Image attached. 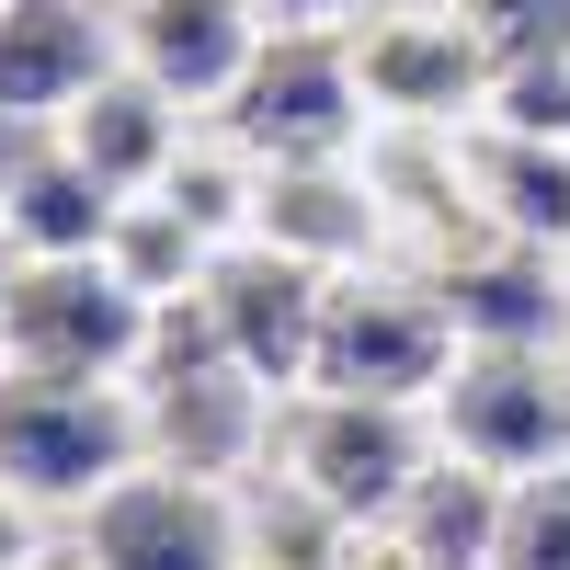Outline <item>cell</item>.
<instances>
[{"instance_id":"obj_1","label":"cell","mask_w":570,"mask_h":570,"mask_svg":"<svg viewBox=\"0 0 570 570\" xmlns=\"http://www.w3.org/2000/svg\"><path fill=\"white\" fill-rule=\"evenodd\" d=\"M137 468H149L137 376H12L0 365V491H23L35 513H91Z\"/></svg>"},{"instance_id":"obj_2","label":"cell","mask_w":570,"mask_h":570,"mask_svg":"<svg viewBox=\"0 0 570 570\" xmlns=\"http://www.w3.org/2000/svg\"><path fill=\"white\" fill-rule=\"evenodd\" d=\"M434 411H400V400H343V389H297L274 411V480L308 491L320 513L343 525H389V513L434 480Z\"/></svg>"},{"instance_id":"obj_3","label":"cell","mask_w":570,"mask_h":570,"mask_svg":"<svg viewBox=\"0 0 570 570\" xmlns=\"http://www.w3.org/2000/svg\"><path fill=\"white\" fill-rule=\"evenodd\" d=\"M456 354H468V343H456V320H445V297H434V274H422V263H365V274H331L308 389L434 411V389L456 376Z\"/></svg>"},{"instance_id":"obj_4","label":"cell","mask_w":570,"mask_h":570,"mask_svg":"<svg viewBox=\"0 0 570 570\" xmlns=\"http://www.w3.org/2000/svg\"><path fill=\"white\" fill-rule=\"evenodd\" d=\"M217 126L240 137L263 171H297V160H365L376 104L354 80V23H274L252 80L217 104Z\"/></svg>"},{"instance_id":"obj_5","label":"cell","mask_w":570,"mask_h":570,"mask_svg":"<svg viewBox=\"0 0 570 570\" xmlns=\"http://www.w3.org/2000/svg\"><path fill=\"white\" fill-rule=\"evenodd\" d=\"M354 80L376 126H422V137H456L491 115L502 91V58L491 35L456 12V0H365L354 12Z\"/></svg>"},{"instance_id":"obj_6","label":"cell","mask_w":570,"mask_h":570,"mask_svg":"<svg viewBox=\"0 0 570 570\" xmlns=\"http://www.w3.org/2000/svg\"><path fill=\"white\" fill-rule=\"evenodd\" d=\"M149 343H160V308L115 263H12V297H0L12 376H137Z\"/></svg>"},{"instance_id":"obj_7","label":"cell","mask_w":570,"mask_h":570,"mask_svg":"<svg viewBox=\"0 0 570 570\" xmlns=\"http://www.w3.org/2000/svg\"><path fill=\"white\" fill-rule=\"evenodd\" d=\"M434 445L480 480H537L570 468V354H502L468 343L456 376L434 389Z\"/></svg>"},{"instance_id":"obj_8","label":"cell","mask_w":570,"mask_h":570,"mask_svg":"<svg viewBox=\"0 0 570 570\" xmlns=\"http://www.w3.org/2000/svg\"><path fill=\"white\" fill-rule=\"evenodd\" d=\"M320 308H331V274L285 263L274 240H228L217 274H206V320H217L228 365H240L252 389H274V400L308 389V365H320Z\"/></svg>"},{"instance_id":"obj_9","label":"cell","mask_w":570,"mask_h":570,"mask_svg":"<svg viewBox=\"0 0 570 570\" xmlns=\"http://www.w3.org/2000/svg\"><path fill=\"white\" fill-rule=\"evenodd\" d=\"M91 570H240V502L183 468H137L80 513Z\"/></svg>"},{"instance_id":"obj_10","label":"cell","mask_w":570,"mask_h":570,"mask_svg":"<svg viewBox=\"0 0 570 570\" xmlns=\"http://www.w3.org/2000/svg\"><path fill=\"white\" fill-rule=\"evenodd\" d=\"M149 400V468L183 480H263L274 468V389H252L240 365H149L137 376Z\"/></svg>"},{"instance_id":"obj_11","label":"cell","mask_w":570,"mask_h":570,"mask_svg":"<svg viewBox=\"0 0 570 570\" xmlns=\"http://www.w3.org/2000/svg\"><path fill=\"white\" fill-rule=\"evenodd\" d=\"M274 35V0H115V46L137 80H160L183 115H217L252 80Z\"/></svg>"},{"instance_id":"obj_12","label":"cell","mask_w":570,"mask_h":570,"mask_svg":"<svg viewBox=\"0 0 570 570\" xmlns=\"http://www.w3.org/2000/svg\"><path fill=\"white\" fill-rule=\"evenodd\" d=\"M115 69H126L115 0H0V115L58 137Z\"/></svg>"},{"instance_id":"obj_13","label":"cell","mask_w":570,"mask_h":570,"mask_svg":"<svg viewBox=\"0 0 570 570\" xmlns=\"http://www.w3.org/2000/svg\"><path fill=\"white\" fill-rule=\"evenodd\" d=\"M456 320V343H502V354H570V274L559 252L525 240H468L456 263H422Z\"/></svg>"},{"instance_id":"obj_14","label":"cell","mask_w":570,"mask_h":570,"mask_svg":"<svg viewBox=\"0 0 570 570\" xmlns=\"http://www.w3.org/2000/svg\"><path fill=\"white\" fill-rule=\"evenodd\" d=\"M252 240H274L308 274H365V263H389V206H376L365 160H297V171H263Z\"/></svg>"},{"instance_id":"obj_15","label":"cell","mask_w":570,"mask_h":570,"mask_svg":"<svg viewBox=\"0 0 570 570\" xmlns=\"http://www.w3.org/2000/svg\"><path fill=\"white\" fill-rule=\"evenodd\" d=\"M58 149H69L80 171H104L115 195L137 206V195H160V183H171V160H183V149H195V115H183L160 80L115 69V80L91 91V104H80L69 126H58Z\"/></svg>"},{"instance_id":"obj_16","label":"cell","mask_w":570,"mask_h":570,"mask_svg":"<svg viewBox=\"0 0 570 570\" xmlns=\"http://www.w3.org/2000/svg\"><path fill=\"white\" fill-rule=\"evenodd\" d=\"M468 195H480L491 240H525V252H570V149L559 137H513V126H468Z\"/></svg>"},{"instance_id":"obj_17","label":"cell","mask_w":570,"mask_h":570,"mask_svg":"<svg viewBox=\"0 0 570 570\" xmlns=\"http://www.w3.org/2000/svg\"><path fill=\"white\" fill-rule=\"evenodd\" d=\"M115 217H126V195L46 137V149L23 160V183L0 195V240H12V263H104Z\"/></svg>"},{"instance_id":"obj_18","label":"cell","mask_w":570,"mask_h":570,"mask_svg":"<svg viewBox=\"0 0 570 570\" xmlns=\"http://www.w3.org/2000/svg\"><path fill=\"white\" fill-rule=\"evenodd\" d=\"M389 537L411 570H491V537H502V480H480V468H456L434 456V480H422L400 513H389Z\"/></svg>"},{"instance_id":"obj_19","label":"cell","mask_w":570,"mask_h":570,"mask_svg":"<svg viewBox=\"0 0 570 570\" xmlns=\"http://www.w3.org/2000/svg\"><path fill=\"white\" fill-rule=\"evenodd\" d=\"M104 263L137 285L149 308H183V297H206V274H217V240L183 206H160V195H137L126 217H115V240H104Z\"/></svg>"},{"instance_id":"obj_20","label":"cell","mask_w":570,"mask_h":570,"mask_svg":"<svg viewBox=\"0 0 570 570\" xmlns=\"http://www.w3.org/2000/svg\"><path fill=\"white\" fill-rule=\"evenodd\" d=\"M354 537H365V525L320 513L308 491H285L274 468H263L252 502H240V570H354Z\"/></svg>"},{"instance_id":"obj_21","label":"cell","mask_w":570,"mask_h":570,"mask_svg":"<svg viewBox=\"0 0 570 570\" xmlns=\"http://www.w3.org/2000/svg\"><path fill=\"white\" fill-rule=\"evenodd\" d=\"M491 570H570V468L502 480V537H491Z\"/></svg>"},{"instance_id":"obj_22","label":"cell","mask_w":570,"mask_h":570,"mask_svg":"<svg viewBox=\"0 0 570 570\" xmlns=\"http://www.w3.org/2000/svg\"><path fill=\"white\" fill-rule=\"evenodd\" d=\"M456 12L491 35V58H502V69H525V58H570V0H456Z\"/></svg>"},{"instance_id":"obj_23","label":"cell","mask_w":570,"mask_h":570,"mask_svg":"<svg viewBox=\"0 0 570 570\" xmlns=\"http://www.w3.org/2000/svg\"><path fill=\"white\" fill-rule=\"evenodd\" d=\"M491 126H513V137H559V149H570V58H525V69H502Z\"/></svg>"},{"instance_id":"obj_24","label":"cell","mask_w":570,"mask_h":570,"mask_svg":"<svg viewBox=\"0 0 570 570\" xmlns=\"http://www.w3.org/2000/svg\"><path fill=\"white\" fill-rule=\"evenodd\" d=\"M46 559V525H35V502L23 491H0V570H35Z\"/></svg>"},{"instance_id":"obj_25","label":"cell","mask_w":570,"mask_h":570,"mask_svg":"<svg viewBox=\"0 0 570 570\" xmlns=\"http://www.w3.org/2000/svg\"><path fill=\"white\" fill-rule=\"evenodd\" d=\"M46 149V126H23V115H0V195H12V183H23V160Z\"/></svg>"},{"instance_id":"obj_26","label":"cell","mask_w":570,"mask_h":570,"mask_svg":"<svg viewBox=\"0 0 570 570\" xmlns=\"http://www.w3.org/2000/svg\"><path fill=\"white\" fill-rule=\"evenodd\" d=\"M365 0H274V23H354Z\"/></svg>"},{"instance_id":"obj_27","label":"cell","mask_w":570,"mask_h":570,"mask_svg":"<svg viewBox=\"0 0 570 570\" xmlns=\"http://www.w3.org/2000/svg\"><path fill=\"white\" fill-rule=\"evenodd\" d=\"M35 570H91V559H80V548H46V559H35Z\"/></svg>"},{"instance_id":"obj_28","label":"cell","mask_w":570,"mask_h":570,"mask_svg":"<svg viewBox=\"0 0 570 570\" xmlns=\"http://www.w3.org/2000/svg\"><path fill=\"white\" fill-rule=\"evenodd\" d=\"M0 297H12V240H0Z\"/></svg>"},{"instance_id":"obj_29","label":"cell","mask_w":570,"mask_h":570,"mask_svg":"<svg viewBox=\"0 0 570 570\" xmlns=\"http://www.w3.org/2000/svg\"><path fill=\"white\" fill-rule=\"evenodd\" d=\"M559 274H570V252H559Z\"/></svg>"}]
</instances>
